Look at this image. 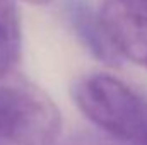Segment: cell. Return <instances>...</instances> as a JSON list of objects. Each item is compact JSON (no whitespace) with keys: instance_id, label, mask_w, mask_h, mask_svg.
<instances>
[{"instance_id":"6da1fadb","label":"cell","mask_w":147,"mask_h":145,"mask_svg":"<svg viewBox=\"0 0 147 145\" xmlns=\"http://www.w3.org/2000/svg\"><path fill=\"white\" fill-rule=\"evenodd\" d=\"M77 108L98 128L130 145H147V94L108 73H91L72 85Z\"/></svg>"},{"instance_id":"7a4b0ae2","label":"cell","mask_w":147,"mask_h":145,"mask_svg":"<svg viewBox=\"0 0 147 145\" xmlns=\"http://www.w3.org/2000/svg\"><path fill=\"white\" fill-rule=\"evenodd\" d=\"M62 114L39 87L0 79V140L14 145H57Z\"/></svg>"},{"instance_id":"3957f363","label":"cell","mask_w":147,"mask_h":145,"mask_svg":"<svg viewBox=\"0 0 147 145\" xmlns=\"http://www.w3.org/2000/svg\"><path fill=\"white\" fill-rule=\"evenodd\" d=\"M99 14L123 62L147 70V0H105Z\"/></svg>"},{"instance_id":"277c9868","label":"cell","mask_w":147,"mask_h":145,"mask_svg":"<svg viewBox=\"0 0 147 145\" xmlns=\"http://www.w3.org/2000/svg\"><path fill=\"white\" fill-rule=\"evenodd\" d=\"M65 14L75 36L89 53L108 67H120L123 58L115 48L99 10H94L87 0H65Z\"/></svg>"},{"instance_id":"5b68a950","label":"cell","mask_w":147,"mask_h":145,"mask_svg":"<svg viewBox=\"0 0 147 145\" xmlns=\"http://www.w3.org/2000/svg\"><path fill=\"white\" fill-rule=\"evenodd\" d=\"M22 53L21 15L14 0H0V79L16 68Z\"/></svg>"},{"instance_id":"8992f818","label":"cell","mask_w":147,"mask_h":145,"mask_svg":"<svg viewBox=\"0 0 147 145\" xmlns=\"http://www.w3.org/2000/svg\"><path fill=\"white\" fill-rule=\"evenodd\" d=\"M57 145H130L105 130H79L60 138Z\"/></svg>"},{"instance_id":"52a82bcc","label":"cell","mask_w":147,"mask_h":145,"mask_svg":"<svg viewBox=\"0 0 147 145\" xmlns=\"http://www.w3.org/2000/svg\"><path fill=\"white\" fill-rule=\"evenodd\" d=\"M24 2H29V3H33V5H46V3H50L51 0H24Z\"/></svg>"},{"instance_id":"ba28073f","label":"cell","mask_w":147,"mask_h":145,"mask_svg":"<svg viewBox=\"0 0 147 145\" xmlns=\"http://www.w3.org/2000/svg\"><path fill=\"white\" fill-rule=\"evenodd\" d=\"M2 144H3V142H2V140H0V145H2Z\"/></svg>"}]
</instances>
